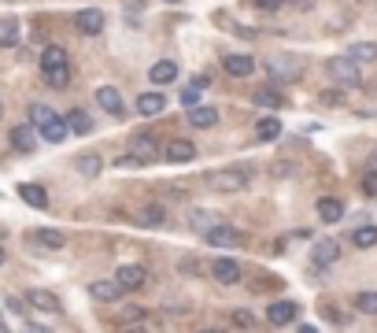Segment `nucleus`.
Segmentation results:
<instances>
[{"instance_id":"obj_1","label":"nucleus","mask_w":377,"mask_h":333,"mask_svg":"<svg viewBox=\"0 0 377 333\" xmlns=\"http://www.w3.org/2000/svg\"><path fill=\"white\" fill-rule=\"evenodd\" d=\"M41 74H45V85L67 89V85H71V59H67V48H63V45H48L45 52H41Z\"/></svg>"},{"instance_id":"obj_2","label":"nucleus","mask_w":377,"mask_h":333,"mask_svg":"<svg viewBox=\"0 0 377 333\" xmlns=\"http://www.w3.org/2000/svg\"><path fill=\"white\" fill-rule=\"evenodd\" d=\"M204 182H207L211 193H244L248 182H252V171H244V166H226V171H211Z\"/></svg>"},{"instance_id":"obj_3","label":"nucleus","mask_w":377,"mask_h":333,"mask_svg":"<svg viewBox=\"0 0 377 333\" xmlns=\"http://www.w3.org/2000/svg\"><path fill=\"white\" fill-rule=\"evenodd\" d=\"M204 241L215 248H241L244 245V229H237L233 222H211L204 229Z\"/></svg>"},{"instance_id":"obj_4","label":"nucleus","mask_w":377,"mask_h":333,"mask_svg":"<svg viewBox=\"0 0 377 333\" xmlns=\"http://www.w3.org/2000/svg\"><path fill=\"white\" fill-rule=\"evenodd\" d=\"M326 74L333 82H341V85H362V74H359V63L352 59V56H333V59H326Z\"/></svg>"},{"instance_id":"obj_5","label":"nucleus","mask_w":377,"mask_h":333,"mask_svg":"<svg viewBox=\"0 0 377 333\" xmlns=\"http://www.w3.org/2000/svg\"><path fill=\"white\" fill-rule=\"evenodd\" d=\"M266 71L274 74L278 82H296V78H300V71H304V59L281 52V56H270L266 59Z\"/></svg>"},{"instance_id":"obj_6","label":"nucleus","mask_w":377,"mask_h":333,"mask_svg":"<svg viewBox=\"0 0 377 333\" xmlns=\"http://www.w3.org/2000/svg\"><path fill=\"white\" fill-rule=\"evenodd\" d=\"M34 130L41 134V137L48 141V145H63V141L71 137V130H67V119H63V115H48V119H45V122H37Z\"/></svg>"},{"instance_id":"obj_7","label":"nucleus","mask_w":377,"mask_h":333,"mask_svg":"<svg viewBox=\"0 0 377 333\" xmlns=\"http://www.w3.org/2000/svg\"><path fill=\"white\" fill-rule=\"evenodd\" d=\"M296 315H300L296 300H274V304L266 307V323H270V326H292Z\"/></svg>"},{"instance_id":"obj_8","label":"nucleus","mask_w":377,"mask_h":333,"mask_svg":"<svg viewBox=\"0 0 377 333\" xmlns=\"http://www.w3.org/2000/svg\"><path fill=\"white\" fill-rule=\"evenodd\" d=\"M74 27L82 30L85 37H97V34H104V11L100 8H82L74 15Z\"/></svg>"},{"instance_id":"obj_9","label":"nucleus","mask_w":377,"mask_h":333,"mask_svg":"<svg viewBox=\"0 0 377 333\" xmlns=\"http://www.w3.org/2000/svg\"><path fill=\"white\" fill-rule=\"evenodd\" d=\"M115 281L122 285V292H134V289H141V285L148 281V274H145V267L126 263V267H119V271H115Z\"/></svg>"},{"instance_id":"obj_10","label":"nucleus","mask_w":377,"mask_h":333,"mask_svg":"<svg viewBox=\"0 0 377 333\" xmlns=\"http://www.w3.org/2000/svg\"><path fill=\"white\" fill-rule=\"evenodd\" d=\"M89 297L100 300V304H115L122 297V285L115 278H100V281H89Z\"/></svg>"},{"instance_id":"obj_11","label":"nucleus","mask_w":377,"mask_h":333,"mask_svg":"<svg viewBox=\"0 0 377 333\" xmlns=\"http://www.w3.org/2000/svg\"><path fill=\"white\" fill-rule=\"evenodd\" d=\"M211 274H215V281H222V285H237V281H241V263L229 260V255H222V260L211 263Z\"/></svg>"},{"instance_id":"obj_12","label":"nucleus","mask_w":377,"mask_h":333,"mask_svg":"<svg viewBox=\"0 0 377 333\" xmlns=\"http://www.w3.org/2000/svg\"><path fill=\"white\" fill-rule=\"evenodd\" d=\"M97 104L104 108V111H108V115H115V119H122V93H119V89H115V85H100L97 89Z\"/></svg>"},{"instance_id":"obj_13","label":"nucleus","mask_w":377,"mask_h":333,"mask_svg":"<svg viewBox=\"0 0 377 333\" xmlns=\"http://www.w3.org/2000/svg\"><path fill=\"white\" fill-rule=\"evenodd\" d=\"M129 152H134L141 163H155V156H159V145H155L152 134H137L134 141H129Z\"/></svg>"},{"instance_id":"obj_14","label":"nucleus","mask_w":377,"mask_h":333,"mask_svg":"<svg viewBox=\"0 0 377 333\" xmlns=\"http://www.w3.org/2000/svg\"><path fill=\"white\" fill-rule=\"evenodd\" d=\"M15 193L22 197V204H30V208L37 211H48V193H45V185H37V182H22Z\"/></svg>"},{"instance_id":"obj_15","label":"nucleus","mask_w":377,"mask_h":333,"mask_svg":"<svg viewBox=\"0 0 377 333\" xmlns=\"http://www.w3.org/2000/svg\"><path fill=\"white\" fill-rule=\"evenodd\" d=\"M26 304L37 307V311H45V315H56L59 311L56 292H48V289H26Z\"/></svg>"},{"instance_id":"obj_16","label":"nucleus","mask_w":377,"mask_h":333,"mask_svg":"<svg viewBox=\"0 0 377 333\" xmlns=\"http://www.w3.org/2000/svg\"><path fill=\"white\" fill-rule=\"evenodd\" d=\"M163 156L171 160V163H192V160H197V145H192V141H185V137H174L171 145H166Z\"/></svg>"},{"instance_id":"obj_17","label":"nucleus","mask_w":377,"mask_h":333,"mask_svg":"<svg viewBox=\"0 0 377 333\" xmlns=\"http://www.w3.org/2000/svg\"><path fill=\"white\" fill-rule=\"evenodd\" d=\"M218 122V111L211 104H192L189 108V126H197V130H211Z\"/></svg>"},{"instance_id":"obj_18","label":"nucleus","mask_w":377,"mask_h":333,"mask_svg":"<svg viewBox=\"0 0 377 333\" xmlns=\"http://www.w3.org/2000/svg\"><path fill=\"white\" fill-rule=\"evenodd\" d=\"M30 241H34L37 248H45V252H59L63 245H67V237H63L59 229H34Z\"/></svg>"},{"instance_id":"obj_19","label":"nucleus","mask_w":377,"mask_h":333,"mask_svg":"<svg viewBox=\"0 0 377 333\" xmlns=\"http://www.w3.org/2000/svg\"><path fill=\"white\" fill-rule=\"evenodd\" d=\"M166 108V97L163 93H141L137 97V115H145V119H152V115H163Z\"/></svg>"},{"instance_id":"obj_20","label":"nucleus","mask_w":377,"mask_h":333,"mask_svg":"<svg viewBox=\"0 0 377 333\" xmlns=\"http://www.w3.org/2000/svg\"><path fill=\"white\" fill-rule=\"evenodd\" d=\"M222 67L233 74V78H248V74L255 71V59H252V56H241V52H237V56L229 52V56L222 59Z\"/></svg>"},{"instance_id":"obj_21","label":"nucleus","mask_w":377,"mask_h":333,"mask_svg":"<svg viewBox=\"0 0 377 333\" xmlns=\"http://www.w3.org/2000/svg\"><path fill=\"white\" fill-rule=\"evenodd\" d=\"M148 78H152V85H171V82L178 78V63H174V59H159V63L148 71Z\"/></svg>"},{"instance_id":"obj_22","label":"nucleus","mask_w":377,"mask_h":333,"mask_svg":"<svg viewBox=\"0 0 377 333\" xmlns=\"http://www.w3.org/2000/svg\"><path fill=\"white\" fill-rule=\"evenodd\" d=\"M11 148L34 152L37 148V130H34V126H15V130H11Z\"/></svg>"},{"instance_id":"obj_23","label":"nucleus","mask_w":377,"mask_h":333,"mask_svg":"<svg viewBox=\"0 0 377 333\" xmlns=\"http://www.w3.org/2000/svg\"><path fill=\"white\" fill-rule=\"evenodd\" d=\"M318 219L322 222H341L344 219V204L336 200V197H322L318 200Z\"/></svg>"},{"instance_id":"obj_24","label":"nucleus","mask_w":377,"mask_h":333,"mask_svg":"<svg viewBox=\"0 0 377 333\" xmlns=\"http://www.w3.org/2000/svg\"><path fill=\"white\" fill-rule=\"evenodd\" d=\"M11 45H19V19L4 15L0 19V48H11Z\"/></svg>"},{"instance_id":"obj_25","label":"nucleus","mask_w":377,"mask_h":333,"mask_svg":"<svg viewBox=\"0 0 377 333\" xmlns=\"http://www.w3.org/2000/svg\"><path fill=\"white\" fill-rule=\"evenodd\" d=\"M336 255H341V245H336V241H329V237L315 245V263H322V267L336 263Z\"/></svg>"},{"instance_id":"obj_26","label":"nucleus","mask_w":377,"mask_h":333,"mask_svg":"<svg viewBox=\"0 0 377 333\" xmlns=\"http://www.w3.org/2000/svg\"><path fill=\"white\" fill-rule=\"evenodd\" d=\"M255 134H259V141H278V137H281V119H278V115H266V119H259Z\"/></svg>"},{"instance_id":"obj_27","label":"nucleus","mask_w":377,"mask_h":333,"mask_svg":"<svg viewBox=\"0 0 377 333\" xmlns=\"http://www.w3.org/2000/svg\"><path fill=\"white\" fill-rule=\"evenodd\" d=\"M74 171L82 174V178H97V174L104 171V160H100V156H78V160H74Z\"/></svg>"},{"instance_id":"obj_28","label":"nucleus","mask_w":377,"mask_h":333,"mask_svg":"<svg viewBox=\"0 0 377 333\" xmlns=\"http://www.w3.org/2000/svg\"><path fill=\"white\" fill-rule=\"evenodd\" d=\"M67 130H71V134H82V137H85L89 130H93V119H89V115H85L82 108H74V111L67 115Z\"/></svg>"},{"instance_id":"obj_29","label":"nucleus","mask_w":377,"mask_h":333,"mask_svg":"<svg viewBox=\"0 0 377 333\" xmlns=\"http://www.w3.org/2000/svg\"><path fill=\"white\" fill-rule=\"evenodd\" d=\"M255 104L259 108H270V111H278V108H285V97L278 93V89H259V93H255Z\"/></svg>"},{"instance_id":"obj_30","label":"nucleus","mask_w":377,"mask_h":333,"mask_svg":"<svg viewBox=\"0 0 377 333\" xmlns=\"http://www.w3.org/2000/svg\"><path fill=\"white\" fill-rule=\"evenodd\" d=\"M352 245L355 248H374L377 245V226H359L352 234Z\"/></svg>"},{"instance_id":"obj_31","label":"nucleus","mask_w":377,"mask_h":333,"mask_svg":"<svg viewBox=\"0 0 377 333\" xmlns=\"http://www.w3.org/2000/svg\"><path fill=\"white\" fill-rule=\"evenodd\" d=\"M348 56H352L355 63H374L377 59V45L374 41H359V45H352V52H348Z\"/></svg>"},{"instance_id":"obj_32","label":"nucleus","mask_w":377,"mask_h":333,"mask_svg":"<svg viewBox=\"0 0 377 333\" xmlns=\"http://www.w3.org/2000/svg\"><path fill=\"white\" fill-rule=\"evenodd\" d=\"M163 222H166V211L159 208V204H148V208L141 211V226H152L155 229V226H163Z\"/></svg>"},{"instance_id":"obj_33","label":"nucleus","mask_w":377,"mask_h":333,"mask_svg":"<svg viewBox=\"0 0 377 333\" xmlns=\"http://www.w3.org/2000/svg\"><path fill=\"white\" fill-rule=\"evenodd\" d=\"M355 311L377 315V292H359V297H355Z\"/></svg>"},{"instance_id":"obj_34","label":"nucleus","mask_w":377,"mask_h":333,"mask_svg":"<svg viewBox=\"0 0 377 333\" xmlns=\"http://www.w3.org/2000/svg\"><path fill=\"white\" fill-rule=\"evenodd\" d=\"M229 323L237 326V330H255V315H252V311H244V307H237V311L229 315Z\"/></svg>"},{"instance_id":"obj_35","label":"nucleus","mask_w":377,"mask_h":333,"mask_svg":"<svg viewBox=\"0 0 377 333\" xmlns=\"http://www.w3.org/2000/svg\"><path fill=\"white\" fill-rule=\"evenodd\" d=\"M119 323H145V307H141V304H126L119 311Z\"/></svg>"},{"instance_id":"obj_36","label":"nucleus","mask_w":377,"mask_h":333,"mask_svg":"<svg viewBox=\"0 0 377 333\" xmlns=\"http://www.w3.org/2000/svg\"><path fill=\"white\" fill-rule=\"evenodd\" d=\"M189 222H192V226H197L200 234H204V229L215 222V215H211V211H200V208H192V211H189Z\"/></svg>"},{"instance_id":"obj_37","label":"nucleus","mask_w":377,"mask_h":333,"mask_svg":"<svg viewBox=\"0 0 377 333\" xmlns=\"http://www.w3.org/2000/svg\"><path fill=\"white\" fill-rule=\"evenodd\" d=\"M318 100H322L326 108H341V104H344V93H341V89H326V93H322Z\"/></svg>"},{"instance_id":"obj_38","label":"nucleus","mask_w":377,"mask_h":333,"mask_svg":"<svg viewBox=\"0 0 377 333\" xmlns=\"http://www.w3.org/2000/svg\"><path fill=\"white\" fill-rule=\"evenodd\" d=\"M362 189H367L370 197H377V166H370V171L362 174Z\"/></svg>"},{"instance_id":"obj_39","label":"nucleus","mask_w":377,"mask_h":333,"mask_svg":"<svg viewBox=\"0 0 377 333\" xmlns=\"http://www.w3.org/2000/svg\"><path fill=\"white\" fill-rule=\"evenodd\" d=\"M48 115H56V111H52L48 104H34V108H30V119H34V126H37V122H45Z\"/></svg>"},{"instance_id":"obj_40","label":"nucleus","mask_w":377,"mask_h":333,"mask_svg":"<svg viewBox=\"0 0 377 333\" xmlns=\"http://www.w3.org/2000/svg\"><path fill=\"white\" fill-rule=\"evenodd\" d=\"M115 166H122V171H134V166H145V163H141L134 152H129V156H119V160H115Z\"/></svg>"},{"instance_id":"obj_41","label":"nucleus","mask_w":377,"mask_h":333,"mask_svg":"<svg viewBox=\"0 0 377 333\" xmlns=\"http://www.w3.org/2000/svg\"><path fill=\"white\" fill-rule=\"evenodd\" d=\"M181 104H189V108H192V104H200V89H197V85L185 89V93H181Z\"/></svg>"},{"instance_id":"obj_42","label":"nucleus","mask_w":377,"mask_h":333,"mask_svg":"<svg viewBox=\"0 0 377 333\" xmlns=\"http://www.w3.org/2000/svg\"><path fill=\"white\" fill-rule=\"evenodd\" d=\"M285 4V0H255V8H263V11H278Z\"/></svg>"},{"instance_id":"obj_43","label":"nucleus","mask_w":377,"mask_h":333,"mask_svg":"<svg viewBox=\"0 0 377 333\" xmlns=\"http://www.w3.org/2000/svg\"><path fill=\"white\" fill-rule=\"evenodd\" d=\"M370 163H374V166H377V148H374V152H370Z\"/></svg>"},{"instance_id":"obj_44","label":"nucleus","mask_w":377,"mask_h":333,"mask_svg":"<svg viewBox=\"0 0 377 333\" xmlns=\"http://www.w3.org/2000/svg\"><path fill=\"white\" fill-rule=\"evenodd\" d=\"M311 4V0H296V8H307Z\"/></svg>"},{"instance_id":"obj_45","label":"nucleus","mask_w":377,"mask_h":333,"mask_svg":"<svg viewBox=\"0 0 377 333\" xmlns=\"http://www.w3.org/2000/svg\"><path fill=\"white\" fill-rule=\"evenodd\" d=\"M0 267H4V248H0Z\"/></svg>"},{"instance_id":"obj_46","label":"nucleus","mask_w":377,"mask_h":333,"mask_svg":"<svg viewBox=\"0 0 377 333\" xmlns=\"http://www.w3.org/2000/svg\"><path fill=\"white\" fill-rule=\"evenodd\" d=\"M163 4H178V0H163Z\"/></svg>"},{"instance_id":"obj_47","label":"nucleus","mask_w":377,"mask_h":333,"mask_svg":"<svg viewBox=\"0 0 377 333\" xmlns=\"http://www.w3.org/2000/svg\"><path fill=\"white\" fill-rule=\"evenodd\" d=\"M0 115H4V104H0Z\"/></svg>"}]
</instances>
